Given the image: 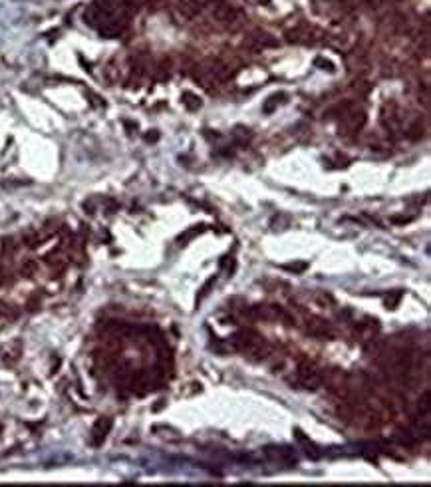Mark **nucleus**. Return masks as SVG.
Returning <instances> with one entry per match:
<instances>
[{
  "label": "nucleus",
  "mask_w": 431,
  "mask_h": 487,
  "mask_svg": "<svg viewBox=\"0 0 431 487\" xmlns=\"http://www.w3.org/2000/svg\"><path fill=\"white\" fill-rule=\"evenodd\" d=\"M366 124V113L362 110H350L344 117H342V128H344V133H356L364 128Z\"/></svg>",
  "instance_id": "obj_6"
},
{
  "label": "nucleus",
  "mask_w": 431,
  "mask_h": 487,
  "mask_svg": "<svg viewBox=\"0 0 431 487\" xmlns=\"http://www.w3.org/2000/svg\"><path fill=\"white\" fill-rule=\"evenodd\" d=\"M181 102H183V106L187 108L189 111H195V110H199V108H201V100H199L195 94H191V92H183Z\"/></svg>",
  "instance_id": "obj_10"
},
{
  "label": "nucleus",
  "mask_w": 431,
  "mask_h": 487,
  "mask_svg": "<svg viewBox=\"0 0 431 487\" xmlns=\"http://www.w3.org/2000/svg\"><path fill=\"white\" fill-rule=\"evenodd\" d=\"M314 64L320 68V70H328V72H334L336 68H334V64L330 62V60H326V58H316L314 60Z\"/></svg>",
  "instance_id": "obj_12"
},
{
  "label": "nucleus",
  "mask_w": 431,
  "mask_h": 487,
  "mask_svg": "<svg viewBox=\"0 0 431 487\" xmlns=\"http://www.w3.org/2000/svg\"><path fill=\"white\" fill-rule=\"evenodd\" d=\"M215 281H217V277H211V279H209V281H207V283L203 285V290H201V294L197 296V300H203V298H205V296L209 294V290H211V287L215 285Z\"/></svg>",
  "instance_id": "obj_13"
},
{
  "label": "nucleus",
  "mask_w": 431,
  "mask_h": 487,
  "mask_svg": "<svg viewBox=\"0 0 431 487\" xmlns=\"http://www.w3.org/2000/svg\"><path fill=\"white\" fill-rule=\"evenodd\" d=\"M413 217H391V223H402V225H406V223H409Z\"/></svg>",
  "instance_id": "obj_16"
},
{
  "label": "nucleus",
  "mask_w": 431,
  "mask_h": 487,
  "mask_svg": "<svg viewBox=\"0 0 431 487\" xmlns=\"http://www.w3.org/2000/svg\"><path fill=\"white\" fill-rule=\"evenodd\" d=\"M280 96H282V94H280ZM280 96H279V94L270 96V98L266 100V104L262 106V111H264V113H270V111H272V110H274L276 106H279V98H280Z\"/></svg>",
  "instance_id": "obj_11"
},
{
  "label": "nucleus",
  "mask_w": 431,
  "mask_h": 487,
  "mask_svg": "<svg viewBox=\"0 0 431 487\" xmlns=\"http://www.w3.org/2000/svg\"><path fill=\"white\" fill-rule=\"evenodd\" d=\"M246 44H251L257 50H264V48H276L279 46V40L272 34H268L266 30H253V32L246 36Z\"/></svg>",
  "instance_id": "obj_5"
},
{
  "label": "nucleus",
  "mask_w": 431,
  "mask_h": 487,
  "mask_svg": "<svg viewBox=\"0 0 431 487\" xmlns=\"http://www.w3.org/2000/svg\"><path fill=\"white\" fill-rule=\"evenodd\" d=\"M259 4H268V0H259Z\"/></svg>",
  "instance_id": "obj_17"
},
{
  "label": "nucleus",
  "mask_w": 431,
  "mask_h": 487,
  "mask_svg": "<svg viewBox=\"0 0 431 487\" xmlns=\"http://www.w3.org/2000/svg\"><path fill=\"white\" fill-rule=\"evenodd\" d=\"M264 453L268 455V458L272 460H280V462H290V464H296V458H294V451L286 445H268L264 449Z\"/></svg>",
  "instance_id": "obj_8"
},
{
  "label": "nucleus",
  "mask_w": 431,
  "mask_h": 487,
  "mask_svg": "<svg viewBox=\"0 0 431 487\" xmlns=\"http://www.w3.org/2000/svg\"><path fill=\"white\" fill-rule=\"evenodd\" d=\"M233 133H235L237 137H249V135H251V133H249V132H246L244 128H237V130H235Z\"/></svg>",
  "instance_id": "obj_15"
},
{
  "label": "nucleus",
  "mask_w": 431,
  "mask_h": 487,
  "mask_svg": "<svg viewBox=\"0 0 431 487\" xmlns=\"http://www.w3.org/2000/svg\"><path fill=\"white\" fill-rule=\"evenodd\" d=\"M207 8L211 16L221 24H235L238 20V10L233 4H229L227 0H209Z\"/></svg>",
  "instance_id": "obj_2"
},
{
  "label": "nucleus",
  "mask_w": 431,
  "mask_h": 487,
  "mask_svg": "<svg viewBox=\"0 0 431 487\" xmlns=\"http://www.w3.org/2000/svg\"><path fill=\"white\" fill-rule=\"evenodd\" d=\"M298 382L308 390H316L324 382V374L320 372V368L312 366V364H306V366L298 368Z\"/></svg>",
  "instance_id": "obj_3"
},
{
  "label": "nucleus",
  "mask_w": 431,
  "mask_h": 487,
  "mask_svg": "<svg viewBox=\"0 0 431 487\" xmlns=\"http://www.w3.org/2000/svg\"><path fill=\"white\" fill-rule=\"evenodd\" d=\"M320 38H322L320 30L310 26V24H306V22L298 24L296 28H292V30L286 32V40L290 44H316Z\"/></svg>",
  "instance_id": "obj_1"
},
{
  "label": "nucleus",
  "mask_w": 431,
  "mask_h": 487,
  "mask_svg": "<svg viewBox=\"0 0 431 487\" xmlns=\"http://www.w3.org/2000/svg\"><path fill=\"white\" fill-rule=\"evenodd\" d=\"M306 330L310 332L312 336H316V338H330L332 336L328 322L322 320V318H310V320H308V324H306Z\"/></svg>",
  "instance_id": "obj_9"
},
{
  "label": "nucleus",
  "mask_w": 431,
  "mask_h": 487,
  "mask_svg": "<svg viewBox=\"0 0 431 487\" xmlns=\"http://www.w3.org/2000/svg\"><path fill=\"white\" fill-rule=\"evenodd\" d=\"M203 74L207 80L215 82V84H223L231 78V68L223 62H219V60H215V62H209L207 66H203Z\"/></svg>",
  "instance_id": "obj_4"
},
{
  "label": "nucleus",
  "mask_w": 431,
  "mask_h": 487,
  "mask_svg": "<svg viewBox=\"0 0 431 487\" xmlns=\"http://www.w3.org/2000/svg\"><path fill=\"white\" fill-rule=\"evenodd\" d=\"M282 268H286V270H294V272H300V270H304V268H306V263H298V265H284Z\"/></svg>",
  "instance_id": "obj_14"
},
{
  "label": "nucleus",
  "mask_w": 431,
  "mask_h": 487,
  "mask_svg": "<svg viewBox=\"0 0 431 487\" xmlns=\"http://www.w3.org/2000/svg\"><path fill=\"white\" fill-rule=\"evenodd\" d=\"M177 12L185 20H193V18H197L203 12V2H201V0H179Z\"/></svg>",
  "instance_id": "obj_7"
}]
</instances>
